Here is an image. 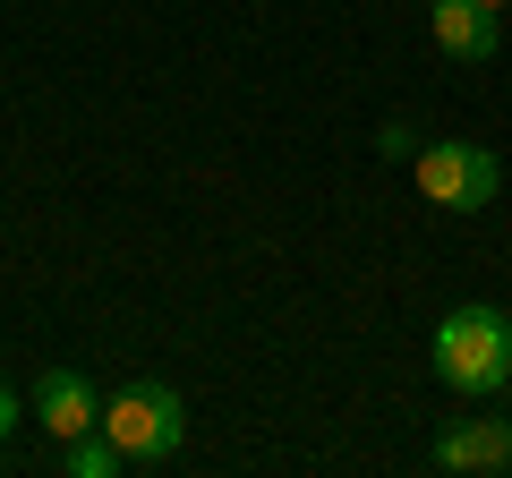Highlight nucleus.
<instances>
[{
    "label": "nucleus",
    "mask_w": 512,
    "mask_h": 478,
    "mask_svg": "<svg viewBox=\"0 0 512 478\" xmlns=\"http://www.w3.org/2000/svg\"><path fill=\"white\" fill-rule=\"evenodd\" d=\"M427 359H436V376L453 393H470V402H487V393H504L512 385V308L495 316V308H453L436 325V342H427Z\"/></svg>",
    "instance_id": "nucleus-1"
},
{
    "label": "nucleus",
    "mask_w": 512,
    "mask_h": 478,
    "mask_svg": "<svg viewBox=\"0 0 512 478\" xmlns=\"http://www.w3.org/2000/svg\"><path fill=\"white\" fill-rule=\"evenodd\" d=\"M103 436L120 444L128 461H171L188 444V402L171 385H120L103 402Z\"/></svg>",
    "instance_id": "nucleus-2"
},
{
    "label": "nucleus",
    "mask_w": 512,
    "mask_h": 478,
    "mask_svg": "<svg viewBox=\"0 0 512 478\" xmlns=\"http://www.w3.org/2000/svg\"><path fill=\"white\" fill-rule=\"evenodd\" d=\"M419 188L444 214H478V205H495V188H504V163H495V146L444 137V146H419Z\"/></svg>",
    "instance_id": "nucleus-3"
},
{
    "label": "nucleus",
    "mask_w": 512,
    "mask_h": 478,
    "mask_svg": "<svg viewBox=\"0 0 512 478\" xmlns=\"http://www.w3.org/2000/svg\"><path fill=\"white\" fill-rule=\"evenodd\" d=\"M427 35H436L444 60L478 69V60H495V43H504V9H487V0H427Z\"/></svg>",
    "instance_id": "nucleus-4"
},
{
    "label": "nucleus",
    "mask_w": 512,
    "mask_h": 478,
    "mask_svg": "<svg viewBox=\"0 0 512 478\" xmlns=\"http://www.w3.org/2000/svg\"><path fill=\"white\" fill-rule=\"evenodd\" d=\"M436 461L444 478H470V470H512V419H453L436 436Z\"/></svg>",
    "instance_id": "nucleus-5"
},
{
    "label": "nucleus",
    "mask_w": 512,
    "mask_h": 478,
    "mask_svg": "<svg viewBox=\"0 0 512 478\" xmlns=\"http://www.w3.org/2000/svg\"><path fill=\"white\" fill-rule=\"evenodd\" d=\"M35 419L69 444V436H86V427H103V393H94L77 368H43L35 376Z\"/></svg>",
    "instance_id": "nucleus-6"
},
{
    "label": "nucleus",
    "mask_w": 512,
    "mask_h": 478,
    "mask_svg": "<svg viewBox=\"0 0 512 478\" xmlns=\"http://www.w3.org/2000/svg\"><path fill=\"white\" fill-rule=\"evenodd\" d=\"M60 470H69V478H111V470H128V453L103 436V427H86V436L60 444Z\"/></svg>",
    "instance_id": "nucleus-7"
},
{
    "label": "nucleus",
    "mask_w": 512,
    "mask_h": 478,
    "mask_svg": "<svg viewBox=\"0 0 512 478\" xmlns=\"http://www.w3.org/2000/svg\"><path fill=\"white\" fill-rule=\"evenodd\" d=\"M376 154H384V163H419V129H410V120H384Z\"/></svg>",
    "instance_id": "nucleus-8"
},
{
    "label": "nucleus",
    "mask_w": 512,
    "mask_h": 478,
    "mask_svg": "<svg viewBox=\"0 0 512 478\" xmlns=\"http://www.w3.org/2000/svg\"><path fill=\"white\" fill-rule=\"evenodd\" d=\"M9 427H18V393L0 385V436H9Z\"/></svg>",
    "instance_id": "nucleus-9"
},
{
    "label": "nucleus",
    "mask_w": 512,
    "mask_h": 478,
    "mask_svg": "<svg viewBox=\"0 0 512 478\" xmlns=\"http://www.w3.org/2000/svg\"><path fill=\"white\" fill-rule=\"evenodd\" d=\"M487 9H512V0H487Z\"/></svg>",
    "instance_id": "nucleus-10"
},
{
    "label": "nucleus",
    "mask_w": 512,
    "mask_h": 478,
    "mask_svg": "<svg viewBox=\"0 0 512 478\" xmlns=\"http://www.w3.org/2000/svg\"><path fill=\"white\" fill-rule=\"evenodd\" d=\"M0 470H9V461H0Z\"/></svg>",
    "instance_id": "nucleus-11"
},
{
    "label": "nucleus",
    "mask_w": 512,
    "mask_h": 478,
    "mask_svg": "<svg viewBox=\"0 0 512 478\" xmlns=\"http://www.w3.org/2000/svg\"><path fill=\"white\" fill-rule=\"evenodd\" d=\"M419 9H427V0H419Z\"/></svg>",
    "instance_id": "nucleus-12"
}]
</instances>
